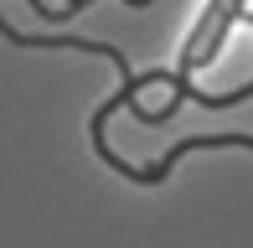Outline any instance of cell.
Returning <instances> with one entry per match:
<instances>
[{
	"label": "cell",
	"instance_id": "1",
	"mask_svg": "<svg viewBox=\"0 0 253 248\" xmlns=\"http://www.w3.org/2000/svg\"><path fill=\"white\" fill-rule=\"evenodd\" d=\"M124 5H134V10H140V5H150V0H124Z\"/></svg>",
	"mask_w": 253,
	"mask_h": 248
}]
</instances>
